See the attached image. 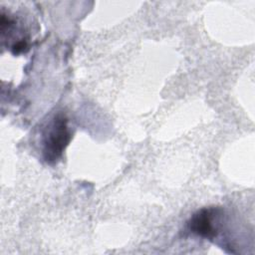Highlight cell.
Here are the masks:
<instances>
[{"label":"cell","instance_id":"cell-1","mask_svg":"<svg viewBox=\"0 0 255 255\" xmlns=\"http://www.w3.org/2000/svg\"><path fill=\"white\" fill-rule=\"evenodd\" d=\"M71 139L68 128V119L63 114H58L48 127L43 140V154L46 161L54 162L63 153Z\"/></svg>","mask_w":255,"mask_h":255},{"label":"cell","instance_id":"cell-2","mask_svg":"<svg viewBox=\"0 0 255 255\" xmlns=\"http://www.w3.org/2000/svg\"><path fill=\"white\" fill-rule=\"evenodd\" d=\"M221 209L205 207L195 212L188 221L189 230L197 236L213 239L218 233Z\"/></svg>","mask_w":255,"mask_h":255},{"label":"cell","instance_id":"cell-3","mask_svg":"<svg viewBox=\"0 0 255 255\" xmlns=\"http://www.w3.org/2000/svg\"><path fill=\"white\" fill-rule=\"evenodd\" d=\"M27 48V43L26 41H18L17 43H15L13 45V48H12V51L14 54H20L22 52H24V50Z\"/></svg>","mask_w":255,"mask_h":255}]
</instances>
